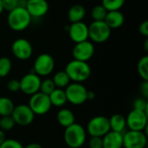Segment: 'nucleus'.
Here are the masks:
<instances>
[{
  "label": "nucleus",
  "instance_id": "obj_1",
  "mask_svg": "<svg viewBox=\"0 0 148 148\" xmlns=\"http://www.w3.org/2000/svg\"><path fill=\"white\" fill-rule=\"evenodd\" d=\"M9 27L14 31L26 29L31 23V16L24 7H16L9 12L7 16Z\"/></svg>",
  "mask_w": 148,
  "mask_h": 148
},
{
  "label": "nucleus",
  "instance_id": "obj_2",
  "mask_svg": "<svg viewBox=\"0 0 148 148\" xmlns=\"http://www.w3.org/2000/svg\"><path fill=\"white\" fill-rule=\"evenodd\" d=\"M64 71L69 75L70 81L78 83L87 81L91 75V69L87 62L77 61L75 59L67 64Z\"/></svg>",
  "mask_w": 148,
  "mask_h": 148
},
{
  "label": "nucleus",
  "instance_id": "obj_3",
  "mask_svg": "<svg viewBox=\"0 0 148 148\" xmlns=\"http://www.w3.org/2000/svg\"><path fill=\"white\" fill-rule=\"evenodd\" d=\"M64 140L69 147L80 148L86 140V130L80 125L74 123L65 128Z\"/></svg>",
  "mask_w": 148,
  "mask_h": 148
},
{
  "label": "nucleus",
  "instance_id": "obj_4",
  "mask_svg": "<svg viewBox=\"0 0 148 148\" xmlns=\"http://www.w3.org/2000/svg\"><path fill=\"white\" fill-rule=\"evenodd\" d=\"M111 29L104 21H93L88 26V38L94 42L102 43L108 40Z\"/></svg>",
  "mask_w": 148,
  "mask_h": 148
},
{
  "label": "nucleus",
  "instance_id": "obj_5",
  "mask_svg": "<svg viewBox=\"0 0 148 148\" xmlns=\"http://www.w3.org/2000/svg\"><path fill=\"white\" fill-rule=\"evenodd\" d=\"M67 101L73 105H82L87 101L88 89L78 82L69 83L65 88Z\"/></svg>",
  "mask_w": 148,
  "mask_h": 148
},
{
  "label": "nucleus",
  "instance_id": "obj_6",
  "mask_svg": "<svg viewBox=\"0 0 148 148\" xmlns=\"http://www.w3.org/2000/svg\"><path fill=\"white\" fill-rule=\"evenodd\" d=\"M87 131L91 137H103L110 131L109 120L105 116L92 118L87 126Z\"/></svg>",
  "mask_w": 148,
  "mask_h": 148
},
{
  "label": "nucleus",
  "instance_id": "obj_7",
  "mask_svg": "<svg viewBox=\"0 0 148 148\" xmlns=\"http://www.w3.org/2000/svg\"><path fill=\"white\" fill-rule=\"evenodd\" d=\"M51 103L49 98V95H44L43 93L37 92L31 95L29 107L34 113V114L43 115L47 114L51 108Z\"/></svg>",
  "mask_w": 148,
  "mask_h": 148
},
{
  "label": "nucleus",
  "instance_id": "obj_8",
  "mask_svg": "<svg viewBox=\"0 0 148 148\" xmlns=\"http://www.w3.org/2000/svg\"><path fill=\"white\" fill-rule=\"evenodd\" d=\"M55 68L54 58L47 53L39 55L35 60L33 70L37 75L46 76L51 74Z\"/></svg>",
  "mask_w": 148,
  "mask_h": 148
},
{
  "label": "nucleus",
  "instance_id": "obj_9",
  "mask_svg": "<svg viewBox=\"0 0 148 148\" xmlns=\"http://www.w3.org/2000/svg\"><path fill=\"white\" fill-rule=\"evenodd\" d=\"M126 121L129 130L144 131L147 127V113L138 109H133L128 114Z\"/></svg>",
  "mask_w": 148,
  "mask_h": 148
},
{
  "label": "nucleus",
  "instance_id": "obj_10",
  "mask_svg": "<svg viewBox=\"0 0 148 148\" xmlns=\"http://www.w3.org/2000/svg\"><path fill=\"white\" fill-rule=\"evenodd\" d=\"M123 136V147L125 148H146L147 137L144 131L129 130Z\"/></svg>",
  "mask_w": 148,
  "mask_h": 148
},
{
  "label": "nucleus",
  "instance_id": "obj_11",
  "mask_svg": "<svg viewBox=\"0 0 148 148\" xmlns=\"http://www.w3.org/2000/svg\"><path fill=\"white\" fill-rule=\"evenodd\" d=\"M11 117L13 118L16 124L19 126H28L33 122L35 114L29 105L20 104L15 106L11 114Z\"/></svg>",
  "mask_w": 148,
  "mask_h": 148
},
{
  "label": "nucleus",
  "instance_id": "obj_12",
  "mask_svg": "<svg viewBox=\"0 0 148 148\" xmlns=\"http://www.w3.org/2000/svg\"><path fill=\"white\" fill-rule=\"evenodd\" d=\"M20 82V90L29 95H32L37 92H39L41 79L40 76L35 73L29 72V74L23 75Z\"/></svg>",
  "mask_w": 148,
  "mask_h": 148
},
{
  "label": "nucleus",
  "instance_id": "obj_13",
  "mask_svg": "<svg viewBox=\"0 0 148 148\" xmlns=\"http://www.w3.org/2000/svg\"><path fill=\"white\" fill-rule=\"evenodd\" d=\"M11 50L14 56L22 61H25L30 58L33 53L31 43L25 38L16 39L12 43Z\"/></svg>",
  "mask_w": 148,
  "mask_h": 148
},
{
  "label": "nucleus",
  "instance_id": "obj_14",
  "mask_svg": "<svg viewBox=\"0 0 148 148\" xmlns=\"http://www.w3.org/2000/svg\"><path fill=\"white\" fill-rule=\"evenodd\" d=\"M72 54L75 60L88 62L95 54V46L88 40L75 43Z\"/></svg>",
  "mask_w": 148,
  "mask_h": 148
},
{
  "label": "nucleus",
  "instance_id": "obj_15",
  "mask_svg": "<svg viewBox=\"0 0 148 148\" xmlns=\"http://www.w3.org/2000/svg\"><path fill=\"white\" fill-rule=\"evenodd\" d=\"M69 35L75 43L87 41L88 39V26L82 21L73 23L69 26Z\"/></svg>",
  "mask_w": 148,
  "mask_h": 148
},
{
  "label": "nucleus",
  "instance_id": "obj_16",
  "mask_svg": "<svg viewBox=\"0 0 148 148\" xmlns=\"http://www.w3.org/2000/svg\"><path fill=\"white\" fill-rule=\"evenodd\" d=\"M25 9L31 17H42L49 10V3L46 0H27Z\"/></svg>",
  "mask_w": 148,
  "mask_h": 148
},
{
  "label": "nucleus",
  "instance_id": "obj_17",
  "mask_svg": "<svg viewBox=\"0 0 148 148\" xmlns=\"http://www.w3.org/2000/svg\"><path fill=\"white\" fill-rule=\"evenodd\" d=\"M102 148H122L123 136L121 133L109 131L102 137Z\"/></svg>",
  "mask_w": 148,
  "mask_h": 148
},
{
  "label": "nucleus",
  "instance_id": "obj_18",
  "mask_svg": "<svg viewBox=\"0 0 148 148\" xmlns=\"http://www.w3.org/2000/svg\"><path fill=\"white\" fill-rule=\"evenodd\" d=\"M124 15L120 10H113L108 11L104 22L111 29H113L121 27L124 23Z\"/></svg>",
  "mask_w": 148,
  "mask_h": 148
},
{
  "label": "nucleus",
  "instance_id": "obj_19",
  "mask_svg": "<svg viewBox=\"0 0 148 148\" xmlns=\"http://www.w3.org/2000/svg\"><path fill=\"white\" fill-rule=\"evenodd\" d=\"M86 15V10L82 4L72 5L68 12V18L71 23L82 22Z\"/></svg>",
  "mask_w": 148,
  "mask_h": 148
},
{
  "label": "nucleus",
  "instance_id": "obj_20",
  "mask_svg": "<svg viewBox=\"0 0 148 148\" xmlns=\"http://www.w3.org/2000/svg\"><path fill=\"white\" fill-rule=\"evenodd\" d=\"M109 120V126H110V131H114L116 133H121L125 130L127 127V121L123 115L116 114H114Z\"/></svg>",
  "mask_w": 148,
  "mask_h": 148
},
{
  "label": "nucleus",
  "instance_id": "obj_21",
  "mask_svg": "<svg viewBox=\"0 0 148 148\" xmlns=\"http://www.w3.org/2000/svg\"><path fill=\"white\" fill-rule=\"evenodd\" d=\"M57 121L59 122V124L61 126H62L63 127H68L69 126L72 125L75 123V115L73 114V112L68 108H62L61 109L58 114H57Z\"/></svg>",
  "mask_w": 148,
  "mask_h": 148
},
{
  "label": "nucleus",
  "instance_id": "obj_22",
  "mask_svg": "<svg viewBox=\"0 0 148 148\" xmlns=\"http://www.w3.org/2000/svg\"><path fill=\"white\" fill-rule=\"evenodd\" d=\"M50 103L55 107H62L67 102L65 91L62 88H55L54 91L49 95Z\"/></svg>",
  "mask_w": 148,
  "mask_h": 148
},
{
  "label": "nucleus",
  "instance_id": "obj_23",
  "mask_svg": "<svg viewBox=\"0 0 148 148\" xmlns=\"http://www.w3.org/2000/svg\"><path fill=\"white\" fill-rule=\"evenodd\" d=\"M52 81L56 88H62V89L66 88L70 82V79L65 71H59L56 74H55Z\"/></svg>",
  "mask_w": 148,
  "mask_h": 148
},
{
  "label": "nucleus",
  "instance_id": "obj_24",
  "mask_svg": "<svg viewBox=\"0 0 148 148\" xmlns=\"http://www.w3.org/2000/svg\"><path fill=\"white\" fill-rule=\"evenodd\" d=\"M15 105L13 101L8 97H0V116L11 115Z\"/></svg>",
  "mask_w": 148,
  "mask_h": 148
},
{
  "label": "nucleus",
  "instance_id": "obj_25",
  "mask_svg": "<svg viewBox=\"0 0 148 148\" xmlns=\"http://www.w3.org/2000/svg\"><path fill=\"white\" fill-rule=\"evenodd\" d=\"M137 70L143 81H148V56H143L138 62Z\"/></svg>",
  "mask_w": 148,
  "mask_h": 148
},
{
  "label": "nucleus",
  "instance_id": "obj_26",
  "mask_svg": "<svg viewBox=\"0 0 148 148\" xmlns=\"http://www.w3.org/2000/svg\"><path fill=\"white\" fill-rule=\"evenodd\" d=\"M125 3V0H102L101 5L108 10H120Z\"/></svg>",
  "mask_w": 148,
  "mask_h": 148
},
{
  "label": "nucleus",
  "instance_id": "obj_27",
  "mask_svg": "<svg viewBox=\"0 0 148 148\" xmlns=\"http://www.w3.org/2000/svg\"><path fill=\"white\" fill-rule=\"evenodd\" d=\"M108 10L101 5H95L91 10V16L94 21H104Z\"/></svg>",
  "mask_w": 148,
  "mask_h": 148
},
{
  "label": "nucleus",
  "instance_id": "obj_28",
  "mask_svg": "<svg viewBox=\"0 0 148 148\" xmlns=\"http://www.w3.org/2000/svg\"><path fill=\"white\" fill-rule=\"evenodd\" d=\"M11 61L6 56L0 58V77H5L11 70Z\"/></svg>",
  "mask_w": 148,
  "mask_h": 148
},
{
  "label": "nucleus",
  "instance_id": "obj_29",
  "mask_svg": "<svg viewBox=\"0 0 148 148\" xmlns=\"http://www.w3.org/2000/svg\"><path fill=\"white\" fill-rule=\"evenodd\" d=\"M55 88H56V86H55L52 79H45L43 81H41L39 92L43 93L44 95H49L54 91Z\"/></svg>",
  "mask_w": 148,
  "mask_h": 148
},
{
  "label": "nucleus",
  "instance_id": "obj_30",
  "mask_svg": "<svg viewBox=\"0 0 148 148\" xmlns=\"http://www.w3.org/2000/svg\"><path fill=\"white\" fill-rule=\"evenodd\" d=\"M16 123L11 117V115L9 116H2L0 119V129L3 131H9L11 130L15 127Z\"/></svg>",
  "mask_w": 148,
  "mask_h": 148
},
{
  "label": "nucleus",
  "instance_id": "obj_31",
  "mask_svg": "<svg viewBox=\"0 0 148 148\" xmlns=\"http://www.w3.org/2000/svg\"><path fill=\"white\" fill-rule=\"evenodd\" d=\"M0 148H23V147L18 140L10 139V140H5L0 145Z\"/></svg>",
  "mask_w": 148,
  "mask_h": 148
},
{
  "label": "nucleus",
  "instance_id": "obj_32",
  "mask_svg": "<svg viewBox=\"0 0 148 148\" xmlns=\"http://www.w3.org/2000/svg\"><path fill=\"white\" fill-rule=\"evenodd\" d=\"M2 4L3 10L10 12L19 6V0H2Z\"/></svg>",
  "mask_w": 148,
  "mask_h": 148
},
{
  "label": "nucleus",
  "instance_id": "obj_33",
  "mask_svg": "<svg viewBox=\"0 0 148 148\" xmlns=\"http://www.w3.org/2000/svg\"><path fill=\"white\" fill-rule=\"evenodd\" d=\"M147 108L148 103L145 99L139 98L134 103V109H138V110H141V111L147 113Z\"/></svg>",
  "mask_w": 148,
  "mask_h": 148
},
{
  "label": "nucleus",
  "instance_id": "obj_34",
  "mask_svg": "<svg viewBox=\"0 0 148 148\" xmlns=\"http://www.w3.org/2000/svg\"><path fill=\"white\" fill-rule=\"evenodd\" d=\"M89 148H102V138L101 137H91L88 142Z\"/></svg>",
  "mask_w": 148,
  "mask_h": 148
},
{
  "label": "nucleus",
  "instance_id": "obj_35",
  "mask_svg": "<svg viewBox=\"0 0 148 148\" xmlns=\"http://www.w3.org/2000/svg\"><path fill=\"white\" fill-rule=\"evenodd\" d=\"M7 88L10 92H17L20 90V82L17 80H10L7 83Z\"/></svg>",
  "mask_w": 148,
  "mask_h": 148
},
{
  "label": "nucleus",
  "instance_id": "obj_36",
  "mask_svg": "<svg viewBox=\"0 0 148 148\" xmlns=\"http://www.w3.org/2000/svg\"><path fill=\"white\" fill-rule=\"evenodd\" d=\"M139 32L144 36L145 37H148V21L145 20L144 22H142L140 26H139Z\"/></svg>",
  "mask_w": 148,
  "mask_h": 148
},
{
  "label": "nucleus",
  "instance_id": "obj_37",
  "mask_svg": "<svg viewBox=\"0 0 148 148\" xmlns=\"http://www.w3.org/2000/svg\"><path fill=\"white\" fill-rule=\"evenodd\" d=\"M141 92L145 98L148 97V81H144L141 84Z\"/></svg>",
  "mask_w": 148,
  "mask_h": 148
},
{
  "label": "nucleus",
  "instance_id": "obj_38",
  "mask_svg": "<svg viewBox=\"0 0 148 148\" xmlns=\"http://www.w3.org/2000/svg\"><path fill=\"white\" fill-rule=\"evenodd\" d=\"M95 98V93L94 91H88L87 92V101H92Z\"/></svg>",
  "mask_w": 148,
  "mask_h": 148
},
{
  "label": "nucleus",
  "instance_id": "obj_39",
  "mask_svg": "<svg viewBox=\"0 0 148 148\" xmlns=\"http://www.w3.org/2000/svg\"><path fill=\"white\" fill-rule=\"evenodd\" d=\"M23 148H42L41 145L37 144V143H30L28 146H26L25 147Z\"/></svg>",
  "mask_w": 148,
  "mask_h": 148
},
{
  "label": "nucleus",
  "instance_id": "obj_40",
  "mask_svg": "<svg viewBox=\"0 0 148 148\" xmlns=\"http://www.w3.org/2000/svg\"><path fill=\"white\" fill-rule=\"evenodd\" d=\"M5 140V135H4V132L3 130L0 129V145Z\"/></svg>",
  "mask_w": 148,
  "mask_h": 148
},
{
  "label": "nucleus",
  "instance_id": "obj_41",
  "mask_svg": "<svg viewBox=\"0 0 148 148\" xmlns=\"http://www.w3.org/2000/svg\"><path fill=\"white\" fill-rule=\"evenodd\" d=\"M3 4H2V0H0V15L3 13Z\"/></svg>",
  "mask_w": 148,
  "mask_h": 148
},
{
  "label": "nucleus",
  "instance_id": "obj_42",
  "mask_svg": "<svg viewBox=\"0 0 148 148\" xmlns=\"http://www.w3.org/2000/svg\"><path fill=\"white\" fill-rule=\"evenodd\" d=\"M145 49L147 51L148 50V39L146 40V42H145Z\"/></svg>",
  "mask_w": 148,
  "mask_h": 148
},
{
  "label": "nucleus",
  "instance_id": "obj_43",
  "mask_svg": "<svg viewBox=\"0 0 148 148\" xmlns=\"http://www.w3.org/2000/svg\"><path fill=\"white\" fill-rule=\"evenodd\" d=\"M66 148H73V147H67Z\"/></svg>",
  "mask_w": 148,
  "mask_h": 148
},
{
  "label": "nucleus",
  "instance_id": "obj_44",
  "mask_svg": "<svg viewBox=\"0 0 148 148\" xmlns=\"http://www.w3.org/2000/svg\"><path fill=\"white\" fill-rule=\"evenodd\" d=\"M26 1H27V0H26Z\"/></svg>",
  "mask_w": 148,
  "mask_h": 148
}]
</instances>
